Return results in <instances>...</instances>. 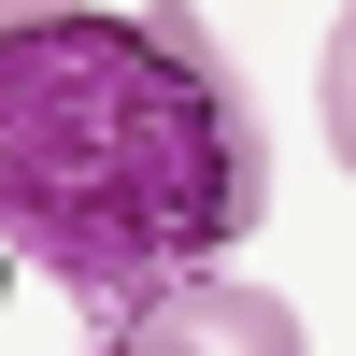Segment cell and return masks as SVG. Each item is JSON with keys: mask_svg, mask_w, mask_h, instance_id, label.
I'll return each instance as SVG.
<instances>
[{"mask_svg": "<svg viewBox=\"0 0 356 356\" xmlns=\"http://www.w3.org/2000/svg\"><path fill=\"white\" fill-rule=\"evenodd\" d=\"M143 328H171L186 356H314L300 314H285L271 285H228V271H200V285H171V300H143Z\"/></svg>", "mask_w": 356, "mask_h": 356, "instance_id": "2", "label": "cell"}, {"mask_svg": "<svg viewBox=\"0 0 356 356\" xmlns=\"http://www.w3.org/2000/svg\"><path fill=\"white\" fill-rule=\"evenodd\" d=\"M29 15H72V0H0V29H29Z\"/></svg>", "mask_w": 356, "mask_h": 356, "instance_id": "4", "label": "cell"}, {"mask_svg": "<svg viewBox=\"0 0 356 356\" xmlns=\"http://www.w3.org/2000/svg\"><path fill=\"white\" fill-rule=\"evenodd\" d=\"M100 356H114V342H100Z\"/></svg>", "mask_w": 356, "mask_h": 356, "instance_id": "5", "label": "cell"}, {"mask_svg": "<svg viewBox=\"0 0 356 356\" xmlns=\"http://www.w3.org/2000/svg\"><path fill=\"white\" fill-rule=\"evenodd\" d=\"M314 100H328V143H342V171H356V0H342V29H328V72H314Z\"/></svg>", "mask_w": 356, "mask_h": 356, "instance_id": "3", "label": "cell"}, {"mask_svg": "<svg viewBox=\"0 0 356 356\" xmlns=\"http://www.w3.org/2000/svg\"><path fill=\"white\" fill-rule=\"evenodd\" d=\"M257 214H271V129L186 0H72L0 29V257L15 271L129 328L143 300L228 271Z\"/></svg>", "mask_w": 356, "mask_h": 356, "instance_id": "1", "label": "cell"}]
</instances>
